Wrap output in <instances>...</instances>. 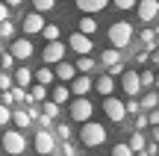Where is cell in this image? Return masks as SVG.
<instances>
[{
  "instance_id": "6da1fadb",
  "label": "cell",
  "mask_w": 159,
  "mask_h": 156,
  "mask_svg": "<svg viewBox=\"0 0 159 156\" xmlns=\"http://www.w3.org/2000/svg\"><path fill=\"white\" fill-rule=\"evenodd\" d=\"M80 139H83L85 147H97V145H103V141H106V127H103V124H94V121L89 118V121H83Z\"/></svg>"
},
{
  "instance_id": "7a4b0ae2",
  "label": "cell",
  "mask_w": 159,
  "mask_h": 156,
  "mask_svg": "<svg viewBox=\"0 0 159 156\" xmlns=\"http://www.w3.org/2000/svg\"><path fill=\"white\" fill-rule=\"evenodd\" d=\"M130 38H133V27L127 21H115L112 27H109V41H112V47L124 50V47H130Z\"/></svg>"
},
{
  "instance_id": "3957f363",
  "label": "cell",
  "mask_w": 159,
  "mask_h": 156,
  "mask_svg": "<svg viewBox=\"0 0 159 156\" xmlns=\"http://www.w3.org/2000/svg\"><path fill=\"white\" fill-rule=\"evenodd\" d=\"M0 147H3L6 153H24L27 150V139H24V133H18V130H9V133L0 136Z\"/></svg>"
},
{
  "instance_id": "277c9868",
  "label": "cell",
  "mask_w": 159,
  "mask_h": 156,
  "mask_svg": "<svg viewBox=\"0 0 159 156\" xmlns=\"http://www.w3.org/2000/svg\"><path fill=\"white\" fill-rule=\"evenodd\" d=\"M91 112H94L91 100L85 97V94H77V100L71 103V118H74L77 124H83V121H89V118H91Z\"/></svg>"
},
{
  "instance_id": "5b68a950",
  "label": "cell",
  "mask_w": 159,
  "mask_h": 156,
  "mask_svg": "<svg viewBox=\"0 0 159 156\" xmlns=\"http://www.w3.org/2000/svg\"><path fill=\"white\" fill-rule=\"evenodd\" d=\"M103 112H106L109 121H115V124H121V121H124V115H127L124 103L115 100V97H109V94H106V100H103Z\"/></svg>"
},
{
  "instance_id": "8992f818",
  "label": "cell",
  "mask_w": 159,
  "mask_h": 156,
  "mask_svg": "<svg viewBox=\"0 0 159 156\" xmlns=\"http://www.w3.org/2000/svg\"><path fill=\"white\" fill-rule=\"evenodd\" d=\"M118 77H121V88H124L130 97L142 91V82H139V74H136V71H121Z\"/></svg>"
},
{
  "instance_id": "52a82bcc",
  "label": "cell",
  "mask_w": 159,
  "mask_h": 156,
  "mask_svg": "<svg viewBox=\"0 0 159 156\" xmlns=\"http://www.w3.org/2000/svg\"><path fill=\"white\" fill-rule=\"evenodd\" d=\"M136 6H139V18H142L144 24L156 21V15H159V3L156 0H136Z\"/></svg>"
},
{
  "instance_id": "ba28073f",
  "label": "cell",
  "mask_w": 159,
  "mask_h": 156,
  "mask_svg": "<svg viewBox=\"0 0 159 156\" xmlns=\"http://www.w3.org/2000/svg\"><path fill=\"white\" fill-rule=\"evenodd\" d=\"M35 150L39 153H53L56 150V136H53L50 130H41V133L35 136Z\"/></svg>"
},
{
  "instance_id": "9c48e42d",
  "label": "cell",
  "mask_w": 159,
  "mask_h": 156,
  "mask_svg": "<svg viewBox=\"0 0 159 156\" xmlns=\"http://www.w3.org/2000/svg\"><path fill=\"white\" fill-rule=\"evenodd\" d=\"M59 59H65V44L53 38V41H47V47H44V62L47 65H56Z\"/></svg>"
},
{
  "instance_id": "30bf717a",
  "label": "cell",
  "mask_w": 159,
  "mask_h": 156,
  "mask_svg": "<svg viewBox=\"0 0 159 156\" xmlns=\"http://www.w3.org/2000/svg\"><path fill=\"white\" fill-rule=\"evenodd\" d=\"M12 56L15 59H30L33 56V41L30 38H15V35H12Z\"/></svg>"
},
{
  "instance_id": "8fae6325",
  "label": "cell",
  "mask_w": 159,
  "mask_h": 156,
  "mask_svg": "<svg viewBox=\"0 0 159 156\" xmlns=\"http://www.w3.org/2000/svg\"><path fill=\"white\" fill-rule=\"evenodd\" d=\"M41 27H44V18H41V12H30V15H24V33L33 35V33H41Z\"/></svg>"
},
{
  "instance_id": "7c38bea8",
  "label": "cell",
  "mask_w": 159,
  "mask_h": 156,
  "mask_svg": "<svg viewBox=\"0 0 159 156\" xmlns=\"http://www.w3.org/2000/svg\"><path fill=\"white\" fill-rule=\"evenodd\" d=\"M68 44H71V50H77V53H91V35L74 33V35L68 38Z\"/></svg>"
},
{
  "instance_id": "4fadbf2b",
  "label": "cell",
  "mask_w": 159,
  "mask_h": 156,
  "mask_svg": "<svg viewBox=\"0 0 159 156\" xmlns=\"http://www.w3.org/2000/svg\"><path fill=\"white\" fill-rule=\"evenodd\" d=\"M68 82H71V88H68L71 94H89V91H91V80H89L85 74H80V77L74 74Z\"/></svg>"
},
{
  "instance_id": "5bb4252c",
  "label": "cell",
  "mask_w": 159,
  "mask_h": 156,
  "mask_svg": "<svg viewBox=\"0 0 159 156\" xmlns=\"http://www.w3.org/2000/svg\"><path fill=\"white\" fill-rule=\"evenodd\" d=\"M91 88H94V91H100L103 97H106V94H112V91H115V80H112L109 74H103L97 82H91Z\"/></svg>"
},
{
  "instance_id": "9a60e30c",
  "label": "cell",
  "mask_w": 159,
  "mask_h": 156,
  "mask_svg": "<svg viewBox=\"0 0 159 156\" xmlns=\"http://www.w3.org/2000/svg\"><path fill=\"white\" fill-rule=\"evenodd\" d=\"M106 3L109 0H77L80 12H100V9H106Z\"/></svg>"
},
{
  "instance_id": "2e32d148",
  "label": "cell",
  "mask_w": 159,
  "mask_h": 156,
  "mask_svg": "<svg viewBox=\"0 0 159 156\" xmlns=\"http://www.w3.org/2000/svg\"><path fill=\"white\" fill-rule=\"evenodd\" d=\"M74 68H77V74H89V71L94 68V59H91L89 53H80V59L74 62Z\"/></svg>"
},
{
  "instance_id": "e0dca14e",
  "label": "cell",
  "mask_w": 159,
  "mask_h": 156,
  "mask_svg": "<svg viewBox=\"0 0 159 156\" xmlns=\"http://www.w3.org/2000/svg\"><path fill=\"white\" fill-rule=\"evenodd\" d=\"M74 74H77V68H74V65H68V62H62V59H59V68H56V74H53V77H59V80H65V82H68Z\"/></svg>"
},
{
  "instance_id": "ac0fdd59",
  "label": "cell",
  "mask_w": 159,
  "mask_h": 156,
  "mask_svg": "<svg viewBox=\"0 0 159 156\" xmlns=\"http://www.w3.org/2000/svg\"><path fill=\"white\" fill-rule=\"evenodd\" d=\"M12 121H15L18 124V127H30V124H33V118H30V112L27 109H12Z\"/></svg>"
},
{
  "instance_id": "d6986e66",
  "label": "cell",
  "mask_w": 159,
  "mask_h": 156,
  "mask_svg": "<svg viewBox=\"0 0 159 156\" xmlns=\"http://www.w3.org/2000/svg\"><path fill=\"white\" fill-rule=\"evenodd\" d=\"M100 62L106 65H115V62H121V53H118V47H106V50H103V56H100Z\"/></svg>"
},
{
  "instance_id": "ffe728a7",
  "label": "cell",
  "mask_w": 159,
  "mask_h": 156,
  "mask_svg": "<svg viewBox=\"0 0 159 156\" xmlns=\"http://www.w3.org/2000/svg\"><path fill=\"white\" fill-rule=\"evenodd\" d=\"M15 82L24 86V88H30V82H33V71H30V68H18L15 71Z\"/></svg>"
},
{
  "instance_id": "44dd1931",
  "label": "cell",
  "mask_w": 159,
  "mask_h": 156,
  "mask_svg": "<svg viewBox=\"0 0 159 156\" xmlns=\"http://www.w3.org/2000/svg\"><path fill=\"white\" fill-rule=\"evenodd\" d=\"M27 94H30V100H33V103H41V100L47 97V88L41 86V82H35V86H33V91H27Z\"/></svg>"
},
{
  "instance_id": "7402d4cb",
  "label": "cell",
  "mask_w": 159,
  "mask_h": 156,
  "mask_svg": "<svg viewBox=\"0 0 159 156\" xmlns=\"http://www.w3.org/2000/svg\"><path fill=\"white\" fill-rule=\"evenodd\" d=\"M139 106H142L144 112H148V109H153V106H159V94H153V91H148V94H144L142 100H139Z\"/></svg>"
},
{
  "instance_id": "603a6c76",
  "label": "cell",
  "mask_w": 159,
  "mask_h": 156,
  "mask_svg": "<svg viewBox=\"0 0 159 156\" xmlns=\"http://www.w3.org/2000/svg\"><path fill=\"white\" fill-rule=\"evenodd\" d=\"M130 150L133 153H144V136L142 133H133L130 136Z\"/></svg>"
},
{
  "instance_id": "cb8c5ba5",
  "label": "cell",
  "mask_w": 159,
  "mask_h": 156,
  "mask_svg": "<svg viewBox=\"0 0 159 156\" xmlns=\"http://www.w3.org/2000/svg\"><path fill=\"white\" fill-rule=\"evenodd\" d=\"M35 82L50 86V82H53V71H50V68H39V71H35Z\"/></svg>"
},
{
  "instance_id": "d4e9b609",
  "label": "cell",
  "mask_w": 159,
  "mask_h": 156,
  "mask_svg": "<svg viewBox=\"0 0 159 156\" xmlns=\"http://www.w3.org/2000/svg\"><path fill=\"white\" fill-rule=\"evenodd\" d=\"M94 29H97V21H94V18H80V33L91 35Z\"/></svg>"
},
{
  "instance_id": "484cf974",
  "label": "cell",
  "mask_w": 159,
  "mask_h": 156,
  "mask_svg": "<svg viewBox=\"0 0 159 156\" xmlns=\"http://www.w3.org/2000/svg\"><path fill=\"white\" fill-rule=\"evenodd\" d=\"M68 97H71V91H68V88H62V86H59V88H53V103H59V106H62Z\"/></svg>"
},
{
  "instance_id": "4316f807",
  "label": "cell",
  "mask_w": 159,
  "mask_h": 156,
  "mask_svg": "<svg viewBox=\"0 0 159 156\" xmlns=\"http://www.w3.org/2000/svg\"><path fill=\"white\" fill-rule=\"evenodd\" d=\"M15 35V27H12V21L6 18V21H0V38H12Z\"/></svg>"
},
{
  "instance_id": "83f0119b",
  "label": "cell",
  "mask_w": 159,
  "mask_h": 156,
  "mask_svg": "<svg viewBox=\"0 0 159 156\" xmlns=\"http://www.w3.org/2000/svg\"><path fill=\"white\" fill-rule=\"evenodd\" d=\"M56 6V0H33V9L35 12H50Z\"/></svg>"
},
{
  "instance_id": "f1b7e54d",
  "label": "cell",
  "mask_w": 159,
  "mask_h": 156,
  "mask_svg": "<svg viewBox=\"0 0 159 156\" xmlns=\"http://www.w3.org/2000/svg\"><path fill=\"white\" fill-rule=\"evenodd\" d=\"M41 33H44V38H47V41L59 38V27H56V24H44V27H41Z\"/></svg>"
},
{
  "instance_id": "f546056e",
  "label": "cell",
  "mask_w": 159,
  "mask_h": 156,
  "mask_svg": "<svg viewBox=\"0 0 159 156\" xmlns=\"http://www.w3.org/2000/svg\"><path fill=\"white\" fill-rule=\"evenodd\" d=\"M142 41H144V47H148V50H153V44H156V33H153V29H142Z\"/></svg>"
},
{
  "instance_id": "4dcf8cb0",
  "label": "cell",
  "mask_w": 159,
  "mask_h": 156,
  "mask_svg": "<svg viewBox=\"0 0 159 156\" xmlns=\"http://www.w3.org/2000/svg\"><path fill=\"white\" fill-rule=\"evenodd\" d=\"M6 91H9L12 94V100H24V103H27V91H24V86H15V88H6Z\"/></svg>"
},
{
  "instance_id": "1f68e13d",
  "label": "cell",
  "mask_w": 159,
  "mask_h": 156,
  "mask_svg": "<svg viewBox=\"0 0 159 156\" xmlns=\"http://www.w3.org/2000/svg\"><path fill=\"white\" fill-rule=\"evenodd\" d=\"M41 112H44V115H50L53 121H56V118H59V103H53V100H50V103L41 106Z\"/></svg>"
},
{
  "instance_id": "d6a6232c",
  "label": "cell",
  "mask_w": 159,
  "mask_h": 156,
  "mask_svg": "<svg viewBox=\"0 0 159 156\" xmlns=\"http://www.w3.org/2000/svg\"><path fill=\"white\" fill-rule=\"evenodd\" d=\"M9 121H12V109L6 103H0V127H6Z\"/></svg>"
},
{
  "instance_id": "836d02e7",
  "label": "cell",
  "mask_w": 159,
  "mask_h": 156,
  "mask_svg": "<svg viewBox=\"0 0 159 156\" xmlns=\"http://www.w3.org/2000/svg\"><path fill=\"white\" fill-rule=\"evenodd\" d=\"M139 82H142V88L153 86V71H142V74H139Z\"/></svg>"
},
{
  "instance_id": "e575fe53",
  "label": "cell",
  "mask_w": 159,
  "mask_h": 156,
  "mask_svg": "<svg viewBox=\"0 0 159 156\" xmlns=\"http://www.w3.org/2000/svg\"><path fill=\"white\" fill-rule=\"evenodd\" d=\"M136 127H139V130L148 127V112H144V109H139V112H136Z\"/></svg>"
},
{
  "instance_id": "d590c367",
  "label": "cell",
  "mask_w": 159,
  "mask_h": 156,
  "mask_svg": "<svg viewBox=\"0 0 159 156\" xmlns=\"http://www.w3.org/2000/svg\"><path fill=\"white\" fill-rule=\"evenodd\" d=\"M112 153H115V156H130L133 150H130V145H115V147H112Z\"/></svg>"
},
{
  "instance_id": "8d00e7d4",
  "label": "cell",
  "mask_w": 159,
  "mask_h": 156,
  "mask_svg": "<svg viewBox=\"0 0 159 156\" xmlns=\"http://www.w3.org/2000/svg\"><path fill=\"white\" fill-rule=\"evenodd\" d=\"M35 118H39V127H41V130H47V127L53 124V118H50V115H44V112H41V115H35Z\"/></svg>"
},
{
  "instance_id": "74e56055",
  "label": "cell",
  "mask_w": 159,
  "mask_h": 156,
  "mask_svg": "<svg viewBox=\"0 0 159 156\" xmlns=\"http://www.w3.org/2000/svg\"><path fill=\"white\" fill-rule=\"evenodd\" d=\"M12 62H15L12 53H0V65H3V68H12Z\"/></svg>"
},
{
  "instance_id": "f35d334b",
  "label": "cell",
  "mask_w": 159,
  "mask_h": 156,
  "mask_svg": "<svg viewBox=\"0 0 159 156\" xmlns=\"http://www.w3.org/2000/svg\"><path fill=\"white\" fill-rule=\"evenodd\" d=\"M56 136H59L62 141H65V139H71V127H68V124H59V133H56Z\"/></svg>"
},
{
  "instance_id": "ab89813d",
  "label": "cell",
  "mask_w": 159,
  "mask_h": 156,
  "mask_svg": "<svg viewBox=\"0 0 159 156\" xmlns=\"http://www.w3.org/2000/svg\"><path fill=\"white\" fill-rule=\"evenodd\" d=\"M148 124L153 127V124H159V112H156V106L153 109H148Z\"/></svg>"
},
{
  "instance_id": "60d3db41",
  "label": "cell",
  "mask_w": 159,
  "mask_h": 156,
  "mask_svg": "<svg viewBox=\"0 0 159 156\" xmlns=\"http://www.w3.org/2000/svg\"><path fill=\"white\" fill-rule=\"evenodd\" d=\"M115 6H118V9H133V6H136V0H112Z\"/></svg>"
},
{
  "instance_id": "b9f144b4",
  "label": "cell",
  "mask_w": 159,
  "mask_h": 156,
  "mask_svg": "<svg viewBox=\"0 0 159 156\" xmlns=\"http://www.w3.org/2000/svg\"><path fill=\"white\" fill-rule=\"evenodd\" d=\"M144 153L156 156V153H159V141H150V145H144Z\"/></svg>"
},
{
  "instance_id": "7bdbcfd3",
  "label": "cell",
  "mask_w": 159,
  "mask_h": 156,
  "mask_svg": "<svg viewBox=\"0 0 159 156\" xmlns=\"http://www.w3.org/2000/svg\"><path fill=\"white\" fill-rule=\"evenodd\" d=\"M121 71H124V65H121V62H115V65H109V77H118Z\"/></svg>"
},
{
  "instance_id": "ee69618b",
  "label": "cell",
  "mask_w": 159,
  "mask_h": 156,
  "mask_svg": "<svg viewBox=\"0 0 159 156\" xmlns=\"http://www.w3.org/2000/svg\"><path fill=\"white\" fill-rule=\"evenodd\" d=\"M124 109H127V112H130V115H136V112H139V109H142V106H139V100H130V103H127V106H124Z\"/></svg>"
},
{
  "instance_id": "f6af8a7d",
  "label": "cell",
  "mask_w": 159,
  "mask_h": 156,
  "mask_svg": "<svg viewBox=\"0 0 159 156\" xmlns=\"http://www.w3.org/2000/svg\"><path fill=\"white\" fill-rule=\"evenodd\" d=\"M136 62H139V65L150 62V50H142V53H139V56H136Z\"/></svg>"
},
{
  "instance_id": "bcb514c9",
  "label": "cell",
  "mask_w": 159,
  "mask_h": 156,
  "mask_svg": "<svg viewBox=\"0 0 159 156\" xmlns=\"http://www.w3.org/2000/svg\"><path fill=\"white\" fill-rule=\"evenodd\" d=\"M6 18H9V6L0 3V21H6Z\"/></svg>"
},
{
  "instance_id": "7dc6e473",
  "label": "cell",
  "mask_w": 159,
  "mask_h": 156,
  "mask_svg": "<svg viewBox=\"0 0 159 156\" xmlns=\"http://www.w3.org/2000/svg\"><path fill=\"white\" fill-rule=\"evenodd\" d=\"M62 150H65V153H77V147H74V145H71V141H68V139H65V145H62Z\"/></svg>"
},
{
  "instance_id": "c3c4849f",
  "label": "cell",
  "mask_w": 159,
  "mask_h": 156,
  "mask_svg": "<svg viewBox=\"0 0 159 156\" xmlns=\"http://www.w3.org/2000/svg\"><path fill=\"white\" fill-rule=\"evenodd\" d=\"M9 86H12V80H9V77L3 74V77H0V88H9Z\"/></svg>"
},
{
  "instance_id": "681fc988",
  "label": "cell",
  "mask_w": 159,
  "mask_h": 156,
  "mask_svg": "<svg viewBox=\"0 0 159 156\" xmlns=\"http://www.w3.org/2000/svg\"><path fill=\"white\" fill-rule=\"evenodd\" d=\"M150 59H153V65H159V50H150Z\"/></svg>"
},
{
  "instance_id": "f907efd6",
  "label": "cell",
  "mask_w": 159,
  "mask_h": 156,
  "mask_svg": "<svg viewBox=\"0 0 159 156\" xmlns=\"http://www.w3.org/2000/svg\"><path fill=\"white\" fill-rule=\"evenodd\" d=\"M24 0H6V6H12V9H15V6H21Z\"/></svg>"
},
{
  "instance_id": "816d5d0a",
  "label": "cell",
  "mask_w": 159,
  "mask_h": 156,
  "mask_svg": "<svg viewBox=\"0 0 159 156\" xmlns=\"http://www.w3.org/2000/svg\"><path fill=\"white\" fill-rule=\"evenodd\" d=\"M153 141H159V124H153Z\"/></svg>"
},
{
  "instance_id": "f5cc1de1",
  "label": "cell",
  "mask_w": 159,
  "mask_h": 156,
  "mask_svg": "<svg viewBox=\"0 0 159 156\" xmlns=\"http://www.w3.org/2000/svg\"><path fill=\"white\" fill-rule=\"evenodd\" d=\"M153 86H156V88H159V77H153Z\"/></svg>"
},
{
  "instance_id": "db71d44e",
  "label": "cell",
  "mask_w": 159,
  "mask_h": 156,
  "mask_svg": "<svg viewBox=\"0 0 159 156\" xmlns=\"http://www.w3.org/2000/svg\"><path fill=\"white\" fill-rule=\"evenodd\" d=\"M156 35H159V27H156Z\"/></svg>"
},
{
  "instance_id": "11a10c76",
  "label": "cell",
  "mask_w": 159,
  "mask_h": 156,
  "mask_svg": "<svg viewBox=\"0 0 159 156\" xmlns=\"http://www.w3.org/2000/svg\"><path fill=\"white\" fill-rule=\"evenodd\" d=\"M0 53H3V47H0Z\"/></svg>"
}]
</instances>
